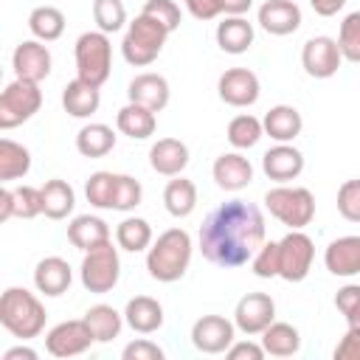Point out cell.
I'll list each match as a JSON object with an SVG mask.
<instances>
[{"instance_id": "cell-1", "label": "cell", "mask_w": 360, "mask_h": 360, "mask_svg": "<svg viewBox=\"0 0 360 360\" xmlns=\"http://www.w3.org/2000/svg\"><path fill=\"white\" fill-rule=\"evenodd\" d=\"M262 208L245 200H228L200 225V250L217 267H242L264 245Z\"/></svg>"}, {"instance_id": "cell-2", "label": "cell", "mask_w": 360, "mask_h": 360, "mask_svg": "<svg viewBox=\"0 0 360 360\" xmlns=\"http://www.w3.org/2000/svg\"><path fill=\"white\" fill-rule=\"evenodd\" d=\"M191 236L183 228H169L163 231L146 250V270L155 281L172 284L180 281L191 264Z\"/></svg>"}, {"instance_id": "cell-3", "label": "cell", "mask_w": 360, "mask_h": 360, "mask_svg": "<svg viewBox=\"0 0 360 360\" xmlns=\"http://www.w3.org/2000/svg\"><path fill=\"white\" fill-rule=\"evenodd\" d=\"M45 307L42 301L28 292L25 287H8L0 295V323L8 335L20 338V340H31L37 335H42L45 329Z\"/></svg>"}, {"instance_id": "cell-4", "label": "cell", "mask_w": 360, "mask_h": 360, "mask_svg": "<svg viewBox=\"0 0 360 360\" xmlns=\"http://www.w3.org/2000/svg\"><path fill=\"white\" fill-rule=\"evenodd\" d=\"M166 39H169V28L166 25H160L158 20H152L146 14H138L127 25V34L121 39V53H124V59L129 65L146 68L160 56Z\"/></svg>"}, {"instance_id": "cell-5", "label": "cell", "mask_w": 360, "mask_h": 360, "mask_svg": "<svg viewBox=\"0 0 360 360\" xmlns=\"http://www.w3.org/2000/svg\"><path fill=\"white\" fill-rule=\"evenodd\" d=\"M264 205H267L270 217H276L281 225H287L292 231L307 228L312 222V217H315V197L304 186H284V183H278L276 188H267Z\"/></svg>"}, {"instance_id": "cell-6", "label": "cell", "mask_w": 360, "mask_h": 360, "mask_svg": "<svg viewBox=\"0 0 360 360\" xmlns=\"http://www.w3.org/2000/svg\"><path fill=\"white\" fill-rule=\"evenodd\" d=\"M73 56H76V76L101 87L110 79L112 70V45H110V34L104 31H84L76 45H73Z\"/></svg>"}, {"instance_id": "cell-7", "label": "cell", "mask_w": 360, "mask_h": 360, "mask_svg": "<svg viewBox=\"0 0 360 360\" xmlns=\"http://www.w3.org/2000/svg\"><path fill=\"white\" fill-rule=\"evenodd\" d=\"M82 284L87 292H110L118 278H121V259H118V248H112V242H101L90 250H84L82 267H79Z\"/></svg>"}, {"instance_id": "cell-8", "label": "cell", "mask_w": 360, "mask_h": 360, "mask_svg": "<svg viewBox=\"0 0 360 360\" xmlns=\"http://www.w3.org/2000/svg\"><path fill=\"white\" fill-rule=\"evenodd\" d=\"M39 107H42L39 82L14 79L0 93V129H14V127L25 124L28 118H34L39 112Z\"/></svg>"}, {"instance_id": "cell-9", "label": "cell", "mask_w": 360, "mask_h": 360, "mask_svg": "<svg viewBox=\"0 0 360 360\" xmlns=\"http://www.w3.org/2000/svg\"><path fill=\"white\" fill-rule=\"evenodd\" d=\"M278 256H281V267H278V278L284 281H304L312 270V259H315V245L304 231H290L281 242H278Z\"/></svg>"}, {"instance_id": "cell-10", "label": "cell", "mask_w": 360, "mask_h": 360, "mask_svg": "<svg viewBox=\"0 0 360 360\" xmlns=\"http://www.w3.org/2000/svg\"><path fill=\"white\" fill-rule=\"evenodd\" d=\"M93 343H96V338H93V332H90V326H87L84 318L62 321V323H56L45 335V349L53 357H76V354H84Z\"/></svg>"}, {"instance_id": "cell-11", "label": "cell", "mask_w": 360, "mask_h": 360, "mask_svg": "<svg viewBox=\"0 0 360 360\" xmlns=\"http://www.w3.org/2000/svg\"><path fill=\"white\" fill-rule=\"evenodd\" d=\"M276 321V301L267 292H248L236 301L233 323L245 335H262Z\"/></svg>"}, {"instance_id": "cell-12", "label": "cell", "mask_w": 360, "mask_h": 360, "mask_svg": "<svg viewBox=\"0 0 360 360\" xmlns=\"http://www.w3.org/2000/svg\"><path fill=\"white\" fill-rule=\"evenodd\" d=\"M340 62H343V53L338 48V39L332 37H312L301 48V65L312 79H332Z\"/></svg>"}, {"instance_id": "cell-13", "label": "cell", "mask_w": 360, "mask_h": 360, "mask_svg": "<svg viewBox=\"0 0 360 360\" xmlns=\"http://www.w3.org/2000/svg\"><path fill=\"white\" fill-rule=\"evenodd\" d=\"M236 323L222 315H202L191 326V343L202 354H222L233 343Z\"/></svg>"}, {"instance_id": "cell-14", "label": "cell", "mask_w": 360, "mask_h": 360, "mask_svg": "<svg viewBox=\"0 0 360 360\" xmlns=\"http://www.w3.org/2000/svg\"><path fill=\"white\" fill-rule=\"evenodd\" d=\"M217 93L231 107H250L259 101V93H262L259 76L248 68H228L217 82Z\"/></svg>"}, {"instance_id": "cell-15", "label": "cell", "mask_w": 360, "mask_h": 360, "mask_svg": "<svg viewBox=\"0 0 360 360\" xmlns=\"http://www.w3.org/2000/svg\"><path fill=\"white\" fill-rule=\"evenodd\" d=\"M11 68L17 79L28 82H42L51 73V51L39 39H25L14 48L11 53Z\"/></svg>"}, {"instance_id": "cell-16", "label": "cell", "mask_w": 360, "mask_h": 360, "mask_svg": "<svg viewBox=\"0 0 360 360\" xmlns=\"http://www.w3.org/2000/svg\"><path fill=\"white\" fill-rule=\"evenodd\" d=\"M259 25L273 37H287L301 28V8L292 0H264L259 6Z\"/></svg>"}, {"instance_id": "cell-17", "label": "cell", "mask_w": 360, "mask_h": 360, "mask_svg": "<svg viewBox=\"0 0 360 360\" xmlns=\"http://www.w3.org/2000/svg\"><path fill=\"white\" fill-rule=\"evenodd\" d=\"M214 183L222 191H242L253 183V166L248 158H242L239 152H225L214 160Z\"/></svg>"}, {"instance_id": "cell-18", "label": "cell", "mask_w": 360, "mask_h": 360, "mask_svg": "<svg viewBox=\"0 0 360 360\" xmlns=\"http://www.w3.org/2000/svg\"><path fill=\"white\" fill-rule=\"evenodd\" d=\"M262 169L270 180L287 183V180H295L304 172V155L292 143H276L273 149H267L262 155Z\"/></svg>"}, {"instance_id": "cell-19", "label": "cell", "mask_w": 360, "mask_h": 360, "mask_svg": "<svg viewBox=\"0 0 360 360\" xmlns=\"http://www.w3.org/2000/svg\"><path fill=\"white\" fill-rule=\"evenodd\" d=\"M323 264L332 276L349 278L360 273V236H338L323 250Z\"/></svg>"}, {"instance_id": "cell-20", "label": "cell", "mask_w": 360, "mask_h": 360, "mask_svg": "<svg viewBox=\"0 0 360 360\" xmlns=\"http://www.w3.org/2000/svg\"><path fill=\"white\" fill-rule=\"evenodd\" d=\"M70 281H73V270L62 256H45L34 267V287L48 298L68 292Z\"/></svg>"}, {"instance_id": "cell-21", "label": "cell", "mask_w": 360, "mask_h": 360, "mask_svg": "<svg viewBox=\"0 0 360 360\" xmlns=\"http://www.w3.org/2000/svg\"><path fill=\"white\" fill-rule=\"evenodd\" d=\"M129 101L149 107L152 112H160L169 104V82L160 73H138L127 87Z\"/></svg>"}, {"instance_id": "cell-22", "label": "cell", "mask_w": 360, "mask_h": 360, "mask_svg": "<svg viewBox=\"0 0 360 360\" xmlns=\"http://www.w3.org/2000/svg\"><path fill=\"white\" fill-rule=\"evenodd\" d=\"M149 166L163 177H177L188 166V146L177 138H160L149 149Z\"/></svg>"}, {"instance_id": "cell-23", "label": "cell", "mask_w": 360, "mask_h": 360, "mask_svg": "<svg viewBox=\"0 0 360 360\" xmlns=\"http://www.w3.org/2000/svg\"><path fill=\"white\" fill-rule=\"evenodd\" d=\"M262 127H264V135H270L276 143H290L301 135L304 129V118L295 107L290 104H276L264 112L262 118Z\"/></svg>"}, {"instance_id": "cell-24", "label": "cell", "mask_w": 360, "mask_h": 360, "mask_svg": "<svg viewBox=\"0 0 360 360\" xmlns=\"http://www.w3.org/2000/svg\"><path fill=\"white\" fill-rule=\"evenodd\" d=\"M124 321L129 323L132 332L152 335L163 326V307H160V301H155L149 295H135L124 307Z\"/></svg>"}, {"instance_id": "cell-25", "label": "cell", "mask_w": 360, "mask_h": 360, "mask_svg": "<svg viewBox=\"0 0 360 360\" xmlns=\"http://www.w3.org/2000/svg\"><path fill=\"white\" fill-rule=\"evenodd\" d=\"M98 104H101L98 87L84 82V79H79V76L73 82H68L65 90H62V107L73 118H90L98 110Z\"/></svg>"}, {"instance_id": "cell-26", "label": "cell", "mask_w": 360, "mask_h": 360, "mask_svg": "<svg viewBox=\"0 0 360 360\" xmlns=\"http://www.w3.org/2000/svg\"><path fill=\"white\" fill-rule=\"evenodd\" d=\"M115 127H118L121 135H127V138H132V141H146L149 135H155L158 118H155V112H152L149 107H141V104L129 101V104H124V107L118 110Z\"/></svg>"}, {"instance_id": "cell-27", "label": "cell", "mask_w": 360, "mask_h": 360, "mask_svg": "<svg viewBox=\"0 0 360 360\" xmlns=\"http://www.w3.org/2000/svg\"><path fill=\"white\" fill-rule=\"evenodd\" d=\"M68 239L73 248H79L82 253L107 242L110 239V225L101 219V217H93V214H79L73 217V222L68 225Z\"/></svg>"}, {"instance_id": "cell-28", "label": "cell", "mask_w": 360, "mask_h": 360, "mask_svg": "<svg viewBox=\"0 0 360 360\" xmlns=\"http://www.w3.org/2000/svg\"><path fill=\"white\" fill-rule=\"evenodd\" d=\"M39 191H42V214L48 219H65L76 205V194L68 180H59V177L45 180Z\"/></svg>"}, {"instance_id": "cell-29", "label": "cell", "mask_w": 360, "mask_h": 360, "mask_svg": "<svg viewBox=\"0 0 360 360\" xmlns=\"http://www.w3.org/2000/svg\"><path fill=\"white\" fill-rule=\"evenodd\" d=\"M217 45L225 53H245L253 45V25L245 17H225L217 25Z\"/></svg>"}, {"instance_id": "cell-30", "label": "cell", "mask_w": 360, "mask_h": 360, "mask_svg": "<svg viewBox=\"0 0 360 360\" xmlns=\"http://www.w3.org/2000/svg\"><path fill=\"white\" fill-rule=\"evenodd\" d=\"M262 346L267 354L273 357H292L298 354L301 349V335L292 323H281V321H273L264 332H262Z\"/></svg>"}, {"instance_id": "cell-31", "label": "cell", "mask_w": 360, "mask_h": 360, "mask_svg": "<svg viewBox=\"0 0 360 360\" xmlns=\"http://www.w3.org/2000/svg\"><path fill=\"white\" fill-rule=\"evenodd\" d=\"M115 146V132L107 124H84L76 132V149L84 158H104Z\"/></svg>"}, {"instance_id": "cell-32", "label": "cell", "mask_w": 360, "mask_h": 360, "mask_svg": "<svg viewBox=\"0 0 360 360\" xmlns=\"http://www.w3.org/2000/svg\"><path fill=\"white\" fill-rule=\"evenodd\" d=\"M163 205H166V211H169L172 217H177V219L188 217V214L197 208V186H194L191 180H186V177L177 174V177L169 180L166 188H163Z\"/></svg>"}, {"instance_id": "cell-33", "label": "cell", "mask_w": 360, "mask_h": 360, "mask_svg": "<svg viewBox=\"0 0 360 360\" xmlns=\"http://www.w3.org/2000/svg\"><path fill=\"white\" fill-rule=\"evenodd\" d=\"M84 321H87V326H90V332H93V338H96V343H110L112 338H118V332H121V326H124V315H121L115 307H110V304H96V307H90V309L84 312Z\"/></svg>"}, {"instance_id": "cell-34", "label": "cell", "mask_w": 360, "mask_h": 360, "mask_svg": "<svg viewBox=\"0 0 360 360\" xmlns=\"http://www.w3.org/2000/svg\"><path fill=\"white\" fill-rule=\"evenodd\" d=\"M28 169H31V152L11 138H0V180L3 183L20 180L28 174Z\"/></svg>"}, {"instance_id": "cell-35", "label": "cell", "mask_w": 360, "mask_h": 360, "mask_svg": "<svg viewBox=\"0 0 360 360\" xmlns=\"http://www.w3.org/2000/svg\"><path fill=\"white\" fill-rule=\"evenodd\" d=\"M28 28L39 42H53L65 34V14L56 6H37L28 14Z\"/></svg>"}, {"instance_id": "cell-36", "label": "cell", "mask_w": 360, "mask_h": 360, "mask_svg": "<svg viewBox=\"0 0 360 360\" xmlns=\"http://www.w3.org/2000/svg\"><path fill=\"white\" fill-rule=\"evenodd\" d=\"M115 242H118L121 250H129V253L149 250V245H152V225L146 219H141V217H127L115 228Z\"/></svg>"}, {"instance_id": "cell-37", "label": "cell", "mask_w": 360, "mask_h": 360, "mask_svg": "<svg viewBox=\"0 0 360 360\" xmlns=\"http://www.w3.org/2000/svg\"><path fill=\"white\" fill-rule=\"evenodd\" d=\"M262 135H264V127L250 112H242V115L231 118V124H228V143L233 149H250L259 143Z\"/></svg>"}, {"instance_id": "cell-38", "label": "cell", "mask_w": 360, "mask_h": 360, "mask_svg": "<svg viewBox=\"0 0 360 360\" xmlns=\"http://www.w3.org/2000/svg\"><path fill=\"white\" fill-rule=\"evenodd\" d=\"M93 20H96L98 31H104V34L121 31L127 22L124 0H93Z\"/></svg>"}, {"instance_id": "cell-39", "label": "cell", "mask_w": 360, "mask_h": 360, "mask_svg": "<svg viewBox=\"0 0 360 360\" xmlns=\"http://www.w3.org/2000/svg\"><path fill=\"white\" fill-rule=\"evenodd\" d=\"M115 177L112 172H93L84 183L87 202L93 208H112V191H115Z\"/></svg>"}, {"instance_id": "cell-40", "label": "cell", "mask_w": 360, "mask_h": 360, "mask_svg": "<svg viewBox=\"0 0 360 360\" xmlns=\"http://www.w3.org/2000/svg\"><path fill=\"white\" fill-rule=\"evenodd\" d=\"M338 48L346 62L360 65V11H352L343 17L338 31Z\"/></svg>"}, {"instance_id": "cell-41", "label": "cell", "mask_w": 360, "mask_h": 360, "mask_svg": "<svg viewBox=\"0 0 360 360\" xmlns=\"http://www.w3.org/2000/svg\"><path fill=\"white\" fill-rule=\"evenodd\" d=\"M143 188L135 177L129 174H118L115 177V191H112V211H132L135 205H141Z\"/></svg>"}, {"instance_id": "cell-42", "label": "cell", "mask_w": 360, "mask_h": 360, "mask_svg": "<svg viewBox=\"0 0 360 360\" xmlns=\"http://www.w3.org/2000/svg\"><path fill=\"white\" fill-rule=\"evenodd\" d=\"M11 200H14V217L20 219H34L37 214H42V191L34 186L11 188Z\"/></svg>"}, {"instance_id": "cell-43", "label": "cell", "mask_w": 360, "mask_h": 360, "mask_svg": "<svg viewBox=\"0 0 360 360\" xmlns=\"http://www.w3.org/2000/svg\"><path fill=\"white\" fill-rule=\"evenodd\" d=\"M250 267H253V276L256 278H276L278 276V267H281L278 242H264L256 250V256L250 259Z\"/></svg>"}, {"instance_id": "cell-44", "label": "cell", "mask_w": 360, "mask_h": 360, "mask_svg": "<svg viewBox=\"0 0 360 360\" xmlns=\"http://www.w3.org/2000/svg\"><path fill=\"white\" fill-rule=\"evenodd\" d=\"M335 307L338 312L346 318L349 326H357L360 329V284H346L338 290L335 295Z\"/></svg>"}, {"instance_id": "cell-45", "label": "cell", "mask_w": 360, "mask_h": 360, "mask_svg": "<svg viewBox=\"0 0 360 360\" xmlns=\"http://www.w3.org/2000/svg\"><path fill=\"white\" fill-rule=\"evenodd\" d=\"M141 14H146V17L158 20L160 25H166V28H169V34L180 25V6H177L174 0H146Z\"/></svg>"}, {"instance_id": "cell-46", "label": "cell", "mask_w": 360, "mask_h": 360, "mask_svg": "<svg viewBox=\"0 0 360 360\" xmlns=\"http://www.w3.org/2000/svg\"><path fill=\"white\" fill-rule=\"evenodd\" d=\"M338 211L349 222H360V180H346L338 188Z\"/></svg>"}, {"instance_id": "cell-47", "label": "cell", "mask_w": 360, "mask_h": 360, "mask_svg": "<svg viewBox=\"0 0 360 360\" xmlns=\"http://www.w3.org/2000/svg\"><path fill=\"white\" fill-rule=\"evenodd\" d=\"M121 357L124 360H163V349L158 343L146 340V338H138V340H132V343L124 346Z\"/></svg>"}, {"instance_id": "cell-48", "label": "cell", "mask_w": 360, "mask_h": 360, "mask_svg": "<svg viewBox=\"0 0 360 360\" xmlns=\"http://www.w3.org/2000/svg\"><path fill=\"white\" fill-rule=\"evenodd\" d=\"M335 360H360V329L349 326L340 343L335 346Z\"/></svg>"}, {"instance_id": "cell-49", "label": "cell", "mask_w": 360, "mask_h": 360, "mask_svg": "<svg viewBox=\"0 0 360 360\" xmlns=\"http://www.w3.org/2000/svg\"><path fill=\"white\" fill-rule=\"evenodd\" d=\"M231 360H262L267 352H264V346L262 343H253V340H233L231 346H228V352H225Z\"/></svg>"}, {"instance_id": "cell-50", "label": "cell", "mask_w": 360, "mask_h": 360, "mask_svg": "<svg viewBox=\"0 0 360 360\" xmlns=\"http://www.w3.org/2000/svg\"><path fill=\"white\" fill-rule=\"evenodd\" d=\"M186 6L194 20H214L222 14V0H188Z\"/></svg>"}, {"instance_id": "cell-51", "label": "cell", "mask_w": 360, "mask_h": 360, "mask_svg": "<svg viewBox=\"0 0 360 360\" xmlns=\"http://www.w3.org/2000/svg\"><path fill=\"white\" fill-rule=\"evenodd\" d=\"M309 6H312L315 14H321V17H335V14L346 6V0H309Z\"/></svg>"}, {"instance_id": "cell-52", "label": "cell", "mask_w": 360, "mask_h": 360, "mask_svg": "<svg viewBox=\"0 0 360 360\" xmlns=\"http://www.w3.org/2000/svg\"><path fill=\"white\" fill-rule=\"evenodd\" d=\"M14 217V200L11 188H0V222H8Z\"/></svg>"}, {"instance_id": "cell-53", "label": "cell", "mask_w": 360, "mask_h": 360, "mask_svg": "<svg viewBox=\"0 0 360 360\" xmlns=\"http://www.w3.org/2000/svg\"><path fill=\"white\" fill-rule=\"evenodd\" d=\"M39 354L31 349V346H14V349H6L3 352V360H37Z\"/></svg>"}, {"instance_id": "cell-54", "label": "cell", "mask_w": 360, "mask_h": 360, "mask_svg": "<svg viewBox=\"0 0 360 360\" xmlns=\"http://www.w3.org/2000/svg\"><path fill=\"white\" fill-rule=\"evenodd\" d=\"M250 6H253V0H222V11L228 17H242Z\"/></svg>"}, {"instance_id": "cell-55", "label": "cell", "mask_w": 360, "mask_h": 360, "mask_svg": "<svg viewBox=\"0 0 360 360\" xmlns=\"http://www.w3.org/2000/svg\"><path fill=\"white\" fill-rule=\"evenodd\" d=\"M186 3H188V0H186Z\"/></svg>"}]
</instances>
